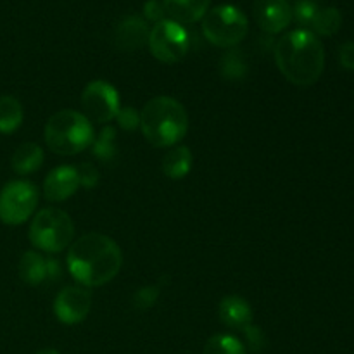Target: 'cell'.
<instances>
[{"mask_svg": "<svg viewBox=\"0 0 354 354\" xmlns=\"http://www.w3.org/2000/svg\"><path fill=\"white\" fill-rule=\"evenodd\" d=\"M66 261L69 273L80 286L100 287L120 273L123 254L113 239L90 232L69 245Z\"/></svg>", "mask_w": 354, "mask_h": 354, "instance_id": "1", "label": "cell"}, {"mask_svg": "<svg viewBox=\"0 0 354 354\" xmlns=\"http://www.w3.org/2000/svg\"><path fill=\"white\" fill-rule=\"evenodd\" d=\"M275 62L292 85H313L325 68L324 44L310 30L289 31L277 41Z\"/></svg>", "mask_w": 354, "mask_h": 354, "instance_id": "2", "label": "cell"}, {"mask_svg": "<svg viewBox=\"0 0 354 354\" xmlns=\"http://www.w3.org/2000/svg\"><path fill=\"white\" fill-rule=\"evenodd\" d=\"M140 130L154 147H175L189 131V114L173 97H154L142 107Z\"/></svg>", "mask_w": 354, "mask_h": 354, "instance_id": "3", "label": "cell"}, {"mask_svg": "<svg viewBox=\"0 0 354 354\" xmlns=\"http://www.w3.org/2000/svg\"><path fill=\"white\" fill-rule=\"evenodd\" d=\"M93 140L95 133L92 123L78 111H59L45 124V142L59 156L80 154L92 147Z\"/></svg>", "mask_w": 354, "mask_h": 354, "instance_id": "4", "label": "cell"}, {"mask_svg": "<svg viewBox=\"0 0 354 354\" xmlns=\"http://www.w3.org/2000/svg\"><path fill=\"white\" fill-rule=\"evenodd\" d=\"M75 239V225L71 216L59 207H45L38 211L30 225V241L35 248L45 252H61L69 248Z\"/></svg>", "mask_w": 354, "mask_h": 354, "instance_id": "5", "label": "cell"}, {"mask_svg": "<svg viewBox=\"0 0 354 354\" xmlns=\"http://www.w3.org/2000/svg\"><path fill=\"white\" fill-rule=\"evenodd\" d=\"M249 30L245 14L239 7L223 3L207 10L203 17V33L209 44L230 48L241 44Z\"/></svg>", "mask_w": 354, "mask_h": 354, "instance_id": "6", "label": "cell"}, {"mask_svg": "<svg viewBox=\"0 0 354 354\" xmlns=\"http://www.w3.org/2000/svg\"><path fill=\"white\" fill-rule=\"evenodd\" d=\"M38 189L26 180H12L0 190V221L10 227L30 220L38 206Z\"/></svg>", "mask_w": 354, "mask_h": 354, "instance_id": "7", "label": "cell"}, {"mask_svg": "<svg viewBox=\"0 0 354 354\" xmlns=\"http://www.w3.org/2000/svg\"><path fill=\"white\" fill-rule=\"evenodd\" d=\"M149 48L158 61L165 64H175L182 61L189 52V33L182 24L165 19L154 24L149 35Z\"/></svg>", "mask_w": 354, "mask_h": 354, "instance_id": "8", "label": "cell"}, {"mask_svg": "<svg viewBox=\"0 0 354 354\" xmlns=\"http://www.w3.org/2000/svg\"><path fill=\"white\" fill-rule=\"evenodd\" d=\"M80 102L83 109L82 114L90 123H109L116 118L121 107L118 90L104 80L88 83L83 90Z\"/></svg>", "mask_w": 354, "mask_h": 354, "instance_id": "9", "label": "cell"}, {"mask_svg": "<svg viewBox=\"0 0 354 354\" xmlns=\"http://www.w3.org/2000/svg\"><path fill=\"white\" fill-rule=\"evenodd\" d=\"M92 310V294L83 286H69L57 294L54 313L61 324L76 325L85 320Z\"/></svg>", "mask_w": 354, "mask_h": 354, "instance_id": "10", "label": "cell"}, {"mask_svg": "<svg viewBox=\"0 0 354 354\" xmlns=\"http://www.w3.org/2000/svg\"><path fill=\"white\" fill-rule=\"evenodd\" d=\"M254 17L266 33H280L292 21V7L287 0H254Z\"/></svg>", "mask_w": 354, "mask_h": 354, "instance_id": "11", "label": "cell"}, {"mask_svg": "<svg viewBox=\"0 0 354 354\" xmlns=\"http://www.w3.org/2000/svg\"><path fill=\"white\" fill-rule=\"evenodd\" d=\"M78 169L73 166H57L48 173L44 182L45 199L50 203H62V201L69 199L78 190Z\"/></svg>", "mask_w": 354, "mask_h": 354, "instance_id": "12", "label": "cell"}, {"mask_svg": "<svg viewBox=\"0 0 354 354\" xmlns=\"http://www.w3.org/2000/svg\"><path fill=\"white\" fill-rule=\"evenodd\" d=\"M149 24L140 16H127L120 21L114 31V44L120 50L133 52L144 47L149 41Z\"/></svg>", "mask_w": 354, "mask_h": 354, "instance_id": "13", "label": "cell"}, {"mask_svg": "<svg viewBox=\"0 0 354 354\" xmlns=\"http://www.w3.org/2000/svg\"><path fill=\"white\" fill-rule=\"evenodd\" d=\"M220 320L234 330H242L252 325V310L245 299L239 296H227L221 299L220 308Z\"/></svg>", "mask_w": 354, "mask_h": 354, "instance_id": "14", "label": "cell"}, {"mask_svg": "<svg viewBox=\"0 0 354 354\" xmlns=\"http://www.w3.org/2000/svg\"><path fill=\"white\" fill-rule=\"evenodd\" d=\"M166 14L178 24H194L206 16L211 0H162Z\"/></svg>", "mask_w": 354, "mask_h": 354, "instance_id": "15", "label": "cell"}, {"mask_svg": "<svg viewBox=\"0 0 354 354\" xmlns=\"http://www.w3.org/2000/svg\"><path fill=\"white\" fill-rule=\"evenodd\" d=\"M44 151L35 142H26L16 149L10 158V166L17 175H30L44 165Z\"/></svg>", "mask_w": 354, "mask_h": 354, "instance_id": "16", "label": "cell"}, {"mask_svg": "<svg viewBox=\"0 0 354 354\" xmlns=\"http://www.w3.org/2000/svg\"><path fill=\"white\" fill-rule=\"evenodd\" d=\"M192 161L194 158L189 147H173L162 158V173L171 180H182L192 169Z\"/></svg>", "mask_w": 354, "mask_h": 354, "instance_id": "17", "label": "cell"}, {"mask_svg": "<svg viewBox=\"0 0 354 354\" xmlns=\"http://www.w3.org/2000/svg\"><path fill=\"white\" fill-rule=\"evenodd\" d=\"M48 275L47 259L38 254L37 251H28L21 256L19 261V277L28 286H38L44 282Z\"/></svg>", "mask_w": 354, "mask_h": 354, "instance_id": "18", "label": "cell"}, {"mask_svg": "<svg viewBox=\"0 0 354 354\" xmlns=\"http://www.w3.org/2000/svg\"><path fill=\"white\" fill-rule=\"evenodd\" d=\"M24 118L23 106L12 95L0 97V133H12L21 127Z\"/></svg>", "mask_w": 354, "mask_h": 354, "instance_id": "19", "label": "cell"}, {"mask_svg": "<svg viewBox=\"0 0 354 354\" xmlns=\"http://www.w3.org/2000/svg\"><path fill=\"white\" fill-rule=\"evenodd\" d=\"M342 26V14L335 7H320L311 23V30L315 35L322 37H332L337 33Z\"/></svg>", "mask_w": 354, "mask_h": 354, "instance_id": "20", "label": "cell"}, {"mask_svg": "<svg viewBox=\"0 0 354 354\" xmlns=\"http://www.w3.org/2000/svg\"><path fill=\"white\" fill-rule=\"evenodd\" d=\"M203 354H245V348L234 335L218 334L204 344Z\"/></svg>", "mask_w": 354, "mask_h": 354, "instance_id": "21", "label": "cell"}, {"mask_svg": "<svg viewBox=\"0 0 354 354\" xmlns=\"http://www.w3.org/2000/svg\"><path fill=\"white\" fill-rule=\"evenodd\" d=\"M116 130L113 127H106L102 130V133L93 140V154L100 159V161H111L116 154Z\"/></svg>", "mask_w": 354, "mask_h": 354, "instance_id": "22", "label": "cell"}, {"mask_svg": "<svg viewBox=\"0 0 354 354\" xmlns=\"http://www.w3.org/2000/svg\"><path fill=\"white\" fill-rule=\"evenodd\" d=\"M318 9H320V6H318L317 0H296L292 9V17L296 19L297 24L310 28Z\"/></svg>", "mask_w": 354, "mask_h": 354, "instance_id": "23", "label": "cell"}, {"mask_svg": "<svg viewBox=\"0 0 354 354\" xmlns=\"http://www.w3.org/2000/svg\"><path fill=\"white\" fill-rule=\"evenodd\" d=\"M221 68H223V73L230 78H239L245 73V64L241 59V52H228L223 57V62H221Z\"/></svg>", "mask_w": 354, "mask_h": 354, "instance_id": "24", "label": "cell"}, {"mask_svg": "<svg viewBox=\"0 0 354 354\" xmlns=\"http://www.w3.org/2000/svg\"><path fill=\"white\" fill-rule=\"evenodd\" d=\"M114 120L127 131H133L140 127V113H137L133 107H120Z\"/></svg>", "mask_w": 354, "mask_h": 354, "instance_id": "25", "label": "cell"}, {"mask_svg": "<svg viewBox=\"0 0 354 354\" xmlns=\"http://www.w3.org/2000/svg\"><path fill=\"white\" fill-rule=\"evenodd\" d=\"M244 334H245V341H248V348L251 349L252 353H261L263 349L266 348V344H268L265 332H263L259 327L251 325V327L245 328Z\"/></svg>", "mask_w": 354, "mask_h": 354, "instance_id": "26", "label": "cell"}, {"mask_svg": "<svg viewBox=\"0 0 354 354\" xmlns=\"http://www.w3.org/2000/svg\"><path fill=\"white\" fill-rule=\"evenodd\" d=\"M144 19L152 21V23L156 24L168 19V14H166L162 0H147V2L144 3Z\"/></svg>", "mask_w": 354, "mask_h": 354, "instance_id": "27", "label": "cell"}, {"mask_svg": "<svg viewBox=\"0 0 354 354\" xmlns=\"http://www.w3.org/2000/svg\"><path fill=\"white\" fill-rule=\"evenodd\" d=\"M159 297V289L158 287H142L135 294V306L140 308V310H147L152 304L158 301Z\"/></svg>", "mask_w": 354, "mask_h": 354, "instance_id": "28", "label": "cell"}, {"mask_svg": "<svg viewBox=\"0 0 354 354\" xmlns=\"http://www.w3.org/2000/svg\"><path fill=\"white\" fill-rule=\"evenodd\" d=\"M78 169V176H80V185L86 187V189H92L99 183V169L95 168L93 165L90 162H83L80 165Z\"/></svg>", "mask_w": 354, "mask_h": 354, "instance_id": "29", "label": "cell"}, {"mask_svg": "<svg viewBox=\"0 0 354 354\" xmlns=\"http://www.w3.org/2000/svg\"><path fill=\"white\" fill-rule=\"evenodd\" d=\"M339 61L344 69L354 71V44L353 41H346L339 47Z\"/></svg>", "mask_w": 354, "mask_h": 354, "instance_id": "30", "label": "cell"}, {"mask_svg": "<svg viewBox=\"0 0 354 354\" xmlns=\"http://www.w3.org/2000/svg\"><path fill=\"white\" fill-rule=\"evenodd\" d=\"M37 354H61L59 351H55V349H44V351L37 353Z\"/></svg>", "mask_w": 354, "mask_h": 354, "instance_id": "31", "label": "cell"}]
</instances>
